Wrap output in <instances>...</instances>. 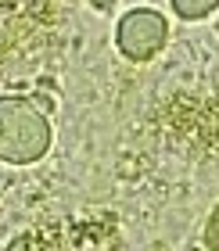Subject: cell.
Here are the masks:
<instances>
[{
	"label": "cell",
	"mask_w": 219,
	"mask_h": 251,
	"mask_svg": "<svg viewBox=\"0 0 219 251\" xmlns=\"http://www.w3.org/2000/svg\"><path fill=\"white\" fill-rule=\"evenodd\" d=\"M65 244H76V248H115L119 244V226H115L111 215L86 219V223L72 226V237H65Z\"/></svg>",
	"instance_id": "7a4b0ae2"
},
{
	"label": "cell",
	"mask_w": 219,
	"mask_h": 251,
	"mask_svg": "<svg viewBox=\"0 0 219 251\" xmlns=\"http://www.w3.org/2000/svg\"><path fill=\"white\" fill-rule=\"evenodd\" d=\"M65 237L57 233V226H43V230H29L26 237H18L11 248H61Z\"/></svg>",
	"instance_id": "3957f363"
},
{
	"label": "cell",
	"mask_w": 219,
	"mask_h": 251,
	"mask_svg": "<svg viewBox=\"0 0 219 251\" xmlns=\"http://www.w3.org/2000/svg\"><path fill=\"white\" fill-rule=\"evenodd\" d=\"M158 129L172 151L187 158L219 154V94H172L158 111Z\"/></svg>",
	"instance_id": "6da1fadb"
}]
</instances>
